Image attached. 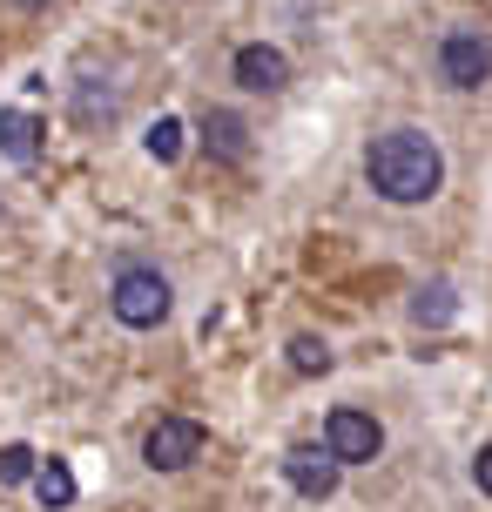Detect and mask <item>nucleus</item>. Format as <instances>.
<instances>
[{"instance_id":"f257e3e1","label":"nucleus","mask_w":492,"mask_h":512,"mask_svg":"<svg viewBox=\"0 0 492 512\" xmlns=\"http://www.w3.org/2000/svg\"><path fill=\"white\" fill-rule=\"evenodd\" d=\"M364 182L385 196V203L412 209V203H432L445 182V155L425 128H391L364 149Z\"/></svg>"},{"instance_id":"f03ea898","label":"nucleus","mask_w":492,"mask_h":512,"mask_svg":"<svg viewBox=\"0 0 492 512\" xmlns=\"http://www.w3.org/2000/svg\"><path fill=\"white\" fill-rule=\"evenodd\" d=\"M108 304H115V317L129 331H156L162 317H169V277H156V270H122Z\"/></svg>"},{"instance_id":"7ed1b4c3","label":"nucleus","mask_w":492,"mask_h":512,"mask_svg":"<svg viewBox=\"0 0 492 512\" xmlns=\"http://www.w3.org/2000/svg\"><path fill=\"white\" fill-rule=\"evenodd\" d=\"M324 452H331L337 465H371L378 452H385V432H378V418L358 405H337L331 418H324Z\"/></svg>"},{"instance_id":"20e7f679","label":"nucleus","mask_w":492,"mask_h":512,"mask_svg":"<svg viewBox=\"0 0 492 512\" xmlns=\"http://www.w3.org/2000/svg\"><path fill=\"white\" fill-rule=\"evenodd\" d=\"M439 81L445 88H479V81H492V34L452 27L439 41Z\"/></svg>"},{"instance_id":"39448f33","label":"nucleus","mask_w":492,"mask_h":512,"mask_svg":"<svg viewBox=\"0 0 492 512\" xmlns=\"http://www.w3.org/2000/svg\"><path fill=\"white\" fill-rule=\"evenodd\" d=\"M142 459L156 465V472L196 465V459H203V425H196V418H156L149 438H142Z\"/></svg>"},{"instance_id":"423d86ee","label":"nucleus","mask_w":492,"mask_h":512,"mask_svg":"<svg viewBox=\"0 0 492 512\" xmlns=\"http://www.w3.org/2000/svg\"><path fill=\"white\" fill-rule=\"evenodd\" d=\"M236 81H243L250 95H284V88H290V61H284V48H270V41H250V48H236Z\"/></svg>"},{"instance_id":"0eeeda50","label":"nucleus","mask_w":492,"mask_h":512,"mask_svg":"<svg viewBox=\"0 0 492 512\" xmlns=\"http://www.w3.org/2000/svg\"><path fill=\"white\" fill-rule=\"evenodd\" d=\"M203 149L223 162V169H243L250 162V122L236 108H209L203 115Z\"/></svg>"},{"instance_id":"6e6552de","label":"nucleus","mask_w":492,"mask_h":512,"mask_svg":"<svg viewBox=\"0 0 492 512\" xmlns=\"http://www.w3.org/2000/svg\"><path fill=\"white\" fill-rule=\"evenodd\" d=\"M337 472H344V465H337L331 452H317V445L284 452V479L304 492V499H331V492H337Z\"/></svg>"},{"instance_id":"1a4fd4ad","label":"nucleus","mask_w":492,"mask_h":512,"mask_svg":"<svg viewBox=\"0 0 492 512\" xmlns=\"http://www.w3.org/2000/svg\"><path fill=\"white\" fill-rule=\"evenodd\" d=\"M41 135H48V128H41V115H27V108H7V115H0V155H7L14 169H34V162H41Z\"/></svg>"},{"instance_id":"9d476101","label":"nucleus","mask_w":492,"mask_h":512,"mask_svg":"<svg viewBox=\"0 0 492 512\" xmlns=\"http://www.w3.org/2000/svg\"><path fill=\"white\" fill-rule=\"evenodd\" d=\"M115 115H122V81L81 75V81H75V122H81V128H108Z\"/></svg>"},{"instance_id":"9b49d317","label":"nucleus","mask_w":492,"mask_h":512,"mask_svg":"<svg viewBox=\"0 0 492 512\" xmlns=\"http://www.w3.org/2000/svg\"><path fill=\"white\" fill-rule=\"evenodd\" d=\"M27 486H34V499H41L48 512L75 506V472H68L61 459H41V465H34V479H27Z\"/></svg>"},{"instance_id":"f8f14e48","label":"nucleus","mask_w":492,"mask_h":512,"mask_svg":"<svg viewBox=\"0 0 492 512\" xmlns=\"http://www.w3.org/2000/svg\"><path fill=\"white\" fill-rule=\"evenodd\" d=\"M459 317V304H452V283H425L412 297V324H425V331H445Z\"/></svg>"},{"instance_id":"ddd939ff","label":"nucleus","mask_w":492,"mask_h":512,"mask_svg":"<svg viewBox=\"0 0 492 512\" xmlns=\"http://www.w3.org/2000/svg\"><path fill=\"white\" fill-rule=\"evenodd\" d=\"M182 142H189V128H182L176 115H162V122L149 128V135H142V149L156 155V162H176V155H182Z\"/></svg>"},{"instance_id":"4468645a","label":"nucleus","mask_w":492,"mask_h":512,"mask_svg":"<svg viewBox=\"0 0 492 512\" xmlns=\"http://www.w3.org/2000/svg\"><path fill=\"white\" fill-rule=\"evenodd\" d=\"M290 371H304V378L331 371V344L324 337H290Z\"/></svg>"},{"instance_id":"2eb2a0df","label":"nucleus","mask_w":492,"mask_h":512,"mask_svg":"<svg viewBox=\"0 0 492 512\" xmlns=\"http://www.w3.org/2000/svg\"><path fill=\"white\" fill-rule=\"evenodd\" d=\"M34 452H27V445H7V452H0V486H21V479H34Z\"/></svg>"},{"instance_id":"dca6fc26","label":"nucleus","mask_w":492,"mask_h":512,"mask_svg":"<svg viewBox=\"0 0 492 512\" xmlns=\"http://www.w3.org/2000/svg\"><path fill=\"white\" fill-rule=\"evenodd\" d=\"M472 479H479V492L492 499V445H479V459H472Z\"/></svg>"}]
</instances>
